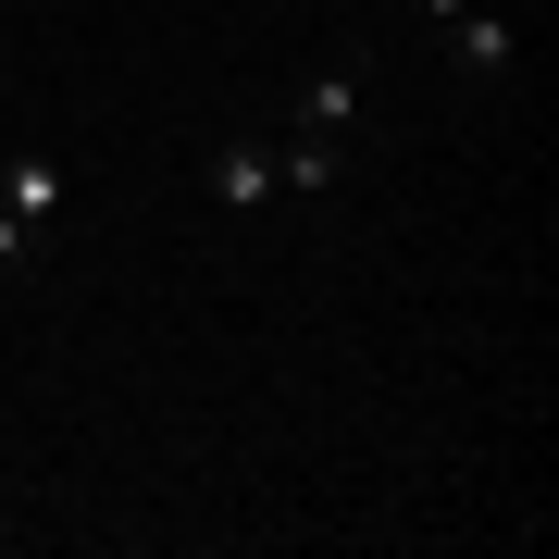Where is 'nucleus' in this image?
I'll return each mask as SVG.
<instances>
[{
    "mask_svg": "<svg viewBox=\"0 0 559 559\" xmlns=\"http://www.w3.org/2000/svg\"><path fill=\"white\" fill-rule=\"evenodd\" d=\"M0 212H13V224H50L62 212V162L50 150H0Z\"/></svg>",
    "mask_w": 559,
    "mask_h": 559,
    "instance_id": "nucleus-2",
    "label": "nucleus"
},
{
    "mask_svg": "<svg viewBox=\"0 0 559 559\" xmlns=\"http://www.w3.org/2000/svg\"><path fill=\"white\" fill-rule=\"evenodd\" d=\"M423 13H436V25H448V50H460V62H473V75H510V25H498V13H485V0H423Z\"/></svg>",
    "mask_w": 559,
    "mask_h": 559,
    "instance_id": "nucleus-1",
    "label": "nucleus"
},
{
    "mask_svg": "<svg viewBox=\"0 0 559 559\" xmlns=\"http://www.w3.org/2000/svg\"><path fill=\"white\" fill-rule=\"evenodd\" d=\"M348 112H360V87H348V75H311V87H299V112H286V124H299V138H336Z\"/></svg>",
    "mask_w": 559,
    "mask_h": 559,
    "instance_id": "nucleus-4",
    "label": "nucleus"
},
{
    "mask_svg": "<svg viewBox=\"0 0 559 559\" xmlns=\"http://www.w3.org/2000/svg\"><path fill=\"white\" fill-rule=\"evenodd\" d=\"M25 249H38V224H13V212H0V261H25Z\"/></svg>",
    "mask_w": 559,
    "mask_h": 559,
    "instance_id": "nucleus-5",
    "label": "nucleus"
},
{
    "mask_svg": "<svg viewBox=\"0 0 559 559\" xmlns=\"http://www.w3.org/2000/svg\"><path fill=\"white\" fill-rule=\"evenodd\" d=\"M212 200H224V212H261V200H274V150H261V138L212 150Z\"/></svg>",
    "mask_w": 559,
    "mask_h": 559,
    "instance_id": "nucleus-3",
    "label": "nucleus"
}]
</instances>
